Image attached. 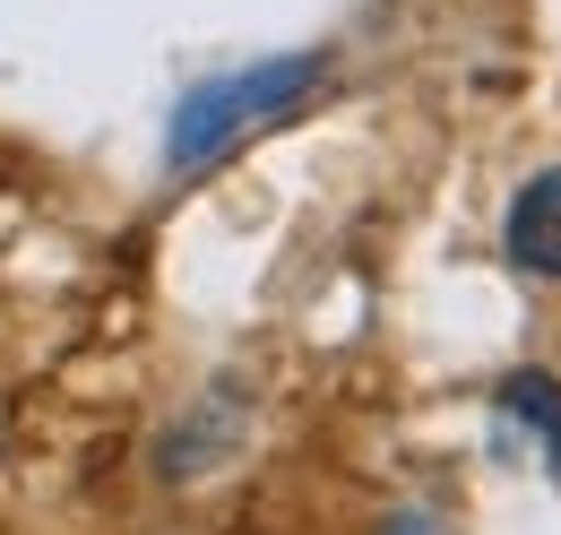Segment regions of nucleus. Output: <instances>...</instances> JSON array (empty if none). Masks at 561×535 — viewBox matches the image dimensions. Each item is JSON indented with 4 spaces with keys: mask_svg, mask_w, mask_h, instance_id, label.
<instances>
[{
    "mask_svg": "<svg viewBox=\"0 0 561 535\" xmlns=\"http://www.w3.org/2000/svg\"><path fill=\"white\" fill-rule=\"evenodd\" d=\"M492 423H501V441L527 432V441L553 458V475H561V380L553 372H510L501 398H492Z\"/></svg>",
    "mask_w": 561,
    "mask_h": 535,
    "instance_id": "obj_3",
    "label": "nucleus"
},
{
    "mask_svg": "<svg viewBox=\"0 0 561 535\" xmlns=\"http://www.w3.org/2000/svg\"><path fill=\"white\" fill-rule=\"evenodd\" d=\"M380 535H440V519H423V510H398V519H389Z\"/></svg>",
    "mask_w": 561,
    "mask_h": 535,
    "instance_id": "obj_5",
    "label": "nucleus"
},
{
    "mask_svg": "<svg viewBox=\"0 0 561 535\" xmlns=\"http://www.w3.org/2000/svg\"><path fill=\"white\" fill-rule=\"evenodd\" d=\"M233 414H242V398H233V389H216V398L199 406L191 423H173V432H164V449H156V475H199L208 458H225V449H233V432H242Z\"/></svg>",
    "mask_w": 561,
    "mask_h": 535,
    "instance_id": "obj_4",
    "label": "nucleus"
},
{
    "mask_svg": "<svg viewBox=\"0 0 561 535\" xmlns=\"http://www.w3.org/2000/svg\"><path fill=\"white\" fill-rule=\"evenodd\" d=\"M510 268L561 276V173H536V182L510 200Z\"/></svg>",
    "mask_w": 561,
    "mask_h": 535,
    "instance_id": "obj_2",
    "label": "nucleus"
},
{
    "mask_svg": "<svg viewBox=\"0 0 561 535\" xmlns=\"http://www.w3.org/2000/svg\"><path fill=\"white\" fill-rule=\"evenodd\" d=\"M320 78H329V61H320V53H277V61H251V69H233V78L191 87V95H182V113H173V130H164L173 173L216 164V156H225L242 130H260V122L294 113V104H302Z\"/></svg>",
    "mask_w": 561,
    "mask_h": 535,
    "instance_id": "obj_1",
    "label": "nucleus"
}]
</instances>
